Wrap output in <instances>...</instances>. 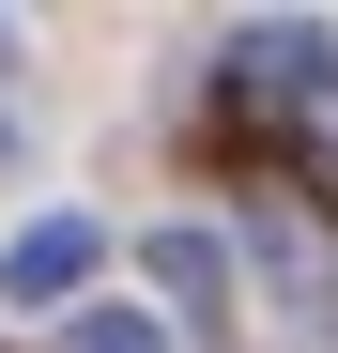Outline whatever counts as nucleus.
Here are the masks:
<instances>
[{
  "mask_svg": "<svg viewBox=\"0 0 338 353\" xmlns=\"http://www.w3.org/2000/svg\"><path fill=\"white\" fill-rule=\"evenodd\" d=\"M154 292H169V307H185V323H215V292H231V246H215V230H154ZM185 323H169V338H185Z\"/></svg>",
  "mask_w": 338,
  "mask_h": 353,
  "instance_id": "nucleus-4",
  "label": "nucleus"
},
{
  "mask_svg": "<svg viewBox=\"0 0 338 353\" xmlns=\"http://www.w3.org/2000/svg\"><path fill=\"white\" fill-rule=\"evenodd\" d=\"M277 154H292V185H308V200H338V77L277 108Z\"/></svg>",
  "mask_w": 338,
  "mask_h": 353,
  "instance_id": "nucleus-5",
  "label": "nucleus"
},
{
  "mask_svg": "<svg viewBox=\"0 0 338 353\" xmlns=\"http://www.w3.org/2000/svg\"><path fill=\"white\" fill-rule=\"evenodd\" d=\"M62 353H185V338H169L154 307H77V338H62Z\"/></svg>",
  "mask_w": 338,
  "mask_h": 353,
  "instance_id": "nucleus-6",
  "label": "nucleus"
},
{
  "mask_svg": "<svg viewBox=\"0 0 338 353\" xmlns=\"http://www.w3.org/2000/svg\"><path fill=\"white\" fill-rule=\"evenodd\" d=\"M246 261H261L277 292H292V307H323V292H338V261H323V230H308V200H261V215H246Z\"/></svg>",
  "mask_w": 338,
  "mask_h": 353,
  "instance_id": "nucleus-3",
  "label": "nucleus"
},
{
  "mask_svg": "<svg viewBox=\"0 0 338 353\" xmlns=\"http://www.w3.org/2000/svg\"><path fill=\"white\" fill-rule=\"evenodd\" d=\"M0 62H16V31H0Z\"/></svg>",
  "mask_w": 338,
  "mask_h": 353,
  "instance_id": "nucleus-7",
  "label": "nucleus"
},
{
  "mask_svg": "<svg viewBox=\"0 0 338 353\" xmlns=\"http://www.w3.org/2000/svg\"><path fill=\"white\" fill-rule=\"evenodd\" d=\"M215 77H231V108H261V123H277L292 92H323V77H338V31H323V16H246Z\"/></svg>",
  "mask_w": 338,
  "mask_h": 353,
  "instance_id": "nucleus-1",
  "label": "nucleus"
},
{
  "mask_svg": "<svg viewBox=\"0 0 338 353\" xmlns=\"http://www.w3.org/2000/svg\"><path fill=\"white\" fill-rule=\"evenodd\" d=\"M92 261H108V230H92V215H31L16 246H0V307H77Z\"/></svg>",
  "mask_w": 338,
  "mask_h": 353,
  "instance_id": "nucleus-2",
  "label": "nucleus"
}]
</instances>
